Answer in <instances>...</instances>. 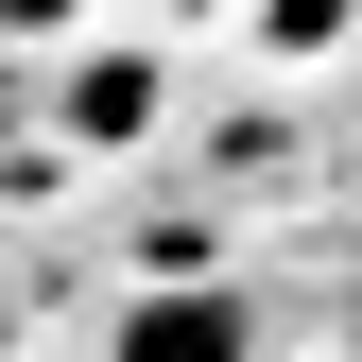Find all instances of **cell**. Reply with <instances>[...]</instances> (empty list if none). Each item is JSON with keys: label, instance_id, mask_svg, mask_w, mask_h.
Masks as SVG:
<instances>
[{"label": "cell", "instance_id": "6da1fadb", "mask_svg": "<svg viewBox=\"0 0 362 362\" xmlns=\"http://www.w3.org/2000/svg\"><path fill=\"white\" fill-rule=\"evenodd\" d=\"M121 362H242V293H139Z\"/></svg>", "mask_w": 362, "mask_h": 362}, {"label": "cell", "instance_id": "7a4b0ae2", "mask_svg": "<svg viewBox=\"0 0 362 362\" xmlns=\"http://www.w3.org/2000/svg\"><path fill=\"white\" fill-rule=\"evenodd\" d=\"M139 104H156V69H121V52H104V69L69 86V121H86V139H121V121H139Z\"/></svg>", "mask_w": 362, "mask_h": 362}]
</instances>
